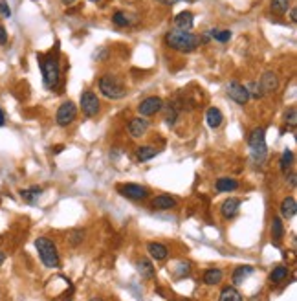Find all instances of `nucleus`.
<instances>
[{
    "label": "nucleus",
    "mask_w": 297,
    "mask_h": 301,
    "mask_svg": "<svg viewBox=\"0 0 297 301\" xmlns=\"http://www.w3.org/2000/svg\"><path fill=\"white\" fill-rule=\"evenodd\" d=\"M282 237H284V226H282L281 218L275 217L273 222H271V239L275 241V243H281Z\"/></svg>",
    "instance_id": "obj_24"
},
{
    "label": "nucleus",
    "mask_w": 297,
    "mask_h": 301,
    "mask_svg": "<svg viewBox=\"0 0 297 301\" xmlns=\"http://www.w3.org/2000/svg\"><path fill=\"white\" fill-rule=\"evenodd\" d=\"M293 164V150L290 149H284L281 155V160H279V166H281V171L282 173H288V169L292 167Z\"/></svg>",
    "instance_id": "obj_28"
},
{
    "label": "nucleus",
    "mask_w": 297,
    "mask_h": 301,
    "mask_svg": "<svg viewBox=\"0 0 297 301\" xmlns=\"http://www.w3.org/2000/svg\"><path fill=\"white\" fill-rule=\"evenodd\" d=\"M63 149H64L63 145H57V147H55V149H53V153H55V155H59V153H61V150H63Z\"/></svg>",
    "instance_id": "obj_43"
},
{
    "label": "nucleus",
    "mask_w": 297,
    "mask_h": 301,
    "mask_svg": "<svg viewBox=\"0 0 297 301\" xmlns=\"http://www.w3.org/2000/svg\"><path fill=\"white\" fill-rule=\"evenodd\" d=\"M6 123V114H4V110L0 109V127Z\"/></svg>",
    "instance_id": "obj_41"
},
{
    "label": "nucleus",
    "mask_w": 297,
    "mask_h": 301,
    "mask_svg": "<svg viewBox=\"0 0 297 301\" xmlns=\"http://www.w3.org/2000/svg\"><path fill=\"white\" fill-rule=\"evenodd\" d=\"M246 89H248V94H250V98L253 96V98L259 99V98H262V96H264V92H262L261 85H259V83H250L248 87H246Z\"/></svg>",
    "instance_id": "obj_33"
},
{
    "label": "nucleus",
    "mask_w": 297,
    "mask_h": 301,
    "mask_svg": "<svg viewBox=\"0 0 297 301\" xmlns=\"http://www.w3.org/2000/svg\"><path fill=\"white\" fill-rule=\"evenodd\" d=\"M222 277H224V274H222L220 268H208L206 274H204V283L206 285H219Z\"/></svg>",
    "instance_id": "obj_21"
},
{
    "label": "nucleus",
    "mask_w": 297,
    "mask_h": 301,
    "mask_svg": "<svg viewBox=\"0 0 297 301\" xmlns=\"http://www.w3.org/2000/svg\"><path fill=\"white\" fill-rule=\"evenodd\" d=\"M90 2H101V0H90Z\"/></svg>",
    "instance_id": "obj_47"
},
{
    "label": "nucleus",
    "mask_w": 297,
    "mask_h": 301,
    "mask_svg": "<svg viewBox=\"0 0 297 301\" xmlns=\"http://www.w3.org/2000/svg\"><path fill=\"white\" fill-rule=\"evenodd\" d=\"M259 85H261V89L264 94H271L279 89V78H277L273 72H266L261 78V83Z\"/></svg>",
    "instance_id": "obj_13"
},
{
    "label": "nucleus",
    "mask_w": 297,
    "mask_h": 301,
    "mask_svg": "<svg viewBox=\"0 0 297 301\" xmlns=\"http://www.w3.org/2000/svg\"><path fill=\"white\" fill-rule=\"evenodd\" d=\"M158 2H162V4H165V6H174V4H178L180 0H158Z\"/></svg>",
    "instance_id": "obj_39"
},
{
    "label": "nucleus",
    "mask_w": 297,
    "mask_h": 301,
    "mask_svg": "<svg viewBox=\"0 0 297 301\" xmlns=\"http://www.w3.org/2000/svg\"><path fill=\"white\" fill-rule=\"evenodd\" d=\"M99 90H101L105 98L109 99H121L127 96V89L123 81L120 78H116V76H110V73L99 79Z\"/></svg>",
    "instance_id": "obj_4"
},
{
    "label": "nucleus",
    "mask_w": 297,
    "mask_h": 301,
    "mask_svg": "<svg viewBox=\"0 0 297 301\" xmlns=\"http://www.w3.org/2000/svg\"><path fill=\"white\" fill-rule=\"evenodd\" d=\"M248 145H250L251 162L255 166H262L268 156V147H266V136L262 127H255L248 136Z\"/></svg>",
    "instance_id": "obj_3"
},
{
    "label": "nucleus",
    "mask_w": 297,
    "mask_h": 301,
    "mask_svg": "<svg viewBox=\"0 0 297 301\" xmlns=\"http://www.w3.org/2000/svg\"><path fill=\"white\" fill-rule=\"evenodd\" d=\"M286 123L290 125V127H295V125H297V109H295V107H292V109H290V112L286 114Z\"/></svg>",
    "instance_id": "obj_35"
},
{
    "label": "nucleus",
    "mask_w": 297,
    "mask_h": 301,
    "mask_svg": "<svg viewBox=\"0 0 297 301\" xmlns=\"http://www.w3.org/2000/svg\"><path fill=\"white\" fill-rule=\"evenodd\" d=\"M162 109H163V101H162V98H158V96L145 98L140 105H138V112H140V116H143V118H147V116H154Z\"/></svg>",
    "instance_id": "obj_8"
},
{
    "label": "nucleus",
    "mask_w": 297,
    "mask_h": 301,
    "mask_svg": "<svg viewBox=\"0 0 297 301\" xmlns=\"http://www.w3.org/2000/svg\"><path fill=\"white\" fill-rule=\"evenodd\" d=\"M41 195H42V187H39V186L28 187V189H22L21 191V198L22 200H26L28 204H33Z\"/></svg>",
    "instance_id": "obj_22"
},
{
    "label": "nucleus",
    "mask_w": 297,
    "mask_h": 301,
    "mask_svg": "<svg viewBox=\"0 0 297 301\" xmlns=\"http://www.w3.org/2000/svg\"><path fill=\"white\" fill-rule=\"evenodd\" d=\"M0 13H2L4 17H11V10L6 0H0Z\"/></svg>",
    "instance_id": "obj_37"
},
{
    "label": "nucleus",
    "mask_w": 297,
    "mask_h": 301,
    "mask_svg": "<svg viewBox=\"0 0 297 301\" xmlns=\"http://www.w3.org/2000/svg\"><path fill=\"white\" fill-rule=\"evenodd\" d=\"M90 301H103V299H97V297H92Z\"/></svg>",
    "instance_id": "obj_46"
},
{
    "label": "nucleus",
    "mask_w": 297,
    "mask_h": 301,
    "mask_svg": "<svg viewBox=\"0 0 297 301\" xmlns=\"http://www.w3.org/2000/svg\"><path fill=\"white\" fill-rule=\"evenodd\" d=\"M176 109L172 107V105H167L165 107V121L169 125H174V121H176Z\"/></svg>",
    "instance_id": "obj_34"
},
{
    "label": "nucleus",
    "mask_w": 297,
    "mask_h": 301,
    "mask_svg": "<svg viewBox=\"0 0 297 301\" xmlns=\"http://www.w3.org/2000/svg\"><path fill=\"white\" fill-rule=\"evenodd\" d=\"M255 272V268L251 265H244V266H239V268H235L233 272V283L235 285H242L251 274Z\"/></svg>",
    "instance_id": "obj_16"
},
{
    "label": "nucleus",
    "mask_w": 297,
    "mask_h": 301,
    "mask_svg": "<svg viewBox=\"0 0 297 301\" xmlns=\"http://www.w3.org/2000/svg\"><path fill=\"white\" fill-rule=\"evenodd\" d=\"M270 10L271 13H275V15H284V13L290 10V0H271Z\"/></svg>",
    "instance_id": "obj_27"
},
{
    "label": "nucleus",
    "mask_w": 297,
    "mask_h": 301,
    "mask_svg": "<svg viewBox=\"0 0 297 301\" xmlns=\"http://www.w3.org/2000/svg\"><path fill=\"white\" fill-rule=\"evenodd\" d=\"M290 184H292V186H295V173H292V175H290Z\"/></svg>",
    "instance_id": "obj_42"
},
{
    "label": "nucleus",
    "mask_w": 297,
    "mask_h": 301,
    "mask_svg": "<svg viewBox=\"0 0 297 301\" xmlns=\"http://www.w3.org/2000/svg\"><path fill=\"white\" fill-rule=\"evenodd\" d=\"M176 206V200L171 195H160L152 200V208L154 209H171Z\"/></svg>",
    "instance_id": "obj_18"
},
{
    "label": "nucleus",
    "mask_w": 297,
    "mask_h": 301,
    "mask_svg": "<svg viewBox=\"0 0 297 301\" xmlns=\"http://www.w3.org/2000/svg\"><path fill=\"white\" fill-rule=\"evenodd\" d=\"M240 209V200L239 198H228V200H224V204H222V208H220V211H222V217L224 218H233L237 213H239Z\"/></svg>",
    "instance_id": "obj_14"
},
{
    "label": "nucleus",
    "mask_w": 297,
    "mask_h": 301,
    "mask_svg": "<svg viewBox=\"0 0 297 301\" xmlns=\"http://www.w3.org/2000/svg\"><path fill=\"white\" fill-rule=\"evenodd\" d=\"M149 130V121L143 118V116H138V118H132L131 123H129V134L132 138H141Z\"/></svg>",
    "instance_id": "obj_11"
},
{
    "label": "nucleus",
    "mask_w": 297,
    "mask_h": 301,
    "mask_svg": "<svg viewBox=\"0 0 297 301\" xmlns=\"http://www.w3.org/2000/svg\"><path fill=\"white\" fill-rule=\"evenodd\" d=\"M99 99L94 92H90V90H84L81 94V110H83L84 116H88V118H94L97 116L99 112Z\"/></svg>",
    "instance_id": "obj_7"
},
{
    "label": "nucleus",
    "mask_w": 297,
    "mask_h": 301,
    "mask_svg": "<svg viewBox=\"0 0 297 301\" xmlns=\"http://www.w3.org/2000/svg\"><path fill=\"white\" fill-rule=\"evenodd\" d=\"M297 211V202L293 197H286L284 200L281 202V215L284 218H292Z\"/></svg>",
    "instance_id": "obj_20"
},
{
    "label": "nucleus",
    "mask_w": 297,
    "mask_h": 301,
    "mask_svg": "<svg viewBox=\"0 0 297 301\" xmlns=\"http://www.w3.org/2000/svg\"><path fill=\"white\" fill-rule=\"evenodd\" d=\"M160 150L156 149V147H152V145H143V147H140L138 149V160L140 162H147V160H151V158H154V156L158 155Z\"/></svg>",
    "instance_id": "obj_25"
},
{
    "label": "nucleus",
    "mask_w": 297,
    "mask_h": 301,
    "mask_svg": "<svg viewBox=\"0 0 297 301\" xmlns=\"http://www.w3.org/2000/svg\"><path fill=\"white\" fill-rule=\"evenodd\" d=\"M209 37H213L215 41L219 42H228L231 39V31L230 30H211L208 31Z\"/></svg>",
    "instance_id": "obj_30"
},
{
    "label": "nucleus",
    "mask_w": 297,
    "mask_h": 301,
    "mask_svg": "<svg viewBox=\"0 0 297 301\" xmlns=\"http://www.w3.org/2000/svg\"><path fill=\"white\" fill-rule=\"evenodd\" d=\"M226 90H228V96H230V99H233L235 103L246 105L248 101H250V94H248V89H246L244 85H240L239 81H231Z\"/></svg>",
    "instance_id": "obj_9"
},
{
    "label": "nucleus",
    "mask_w": 297,
    "mask_h": 301,
    "mask_svg": "<svg viewBox=\"0 0 297 301\" xmlns=\"http://www.w3.org/2000/svg\"><path fill=\"white\" fill-rule=\"evenodd\" d=\"M178 266H180V270L178 272H174V275H176V277H183V275H187L189 274V270H191V268H189V263H183V261H180V263H178Z\"/></svg>",
    "instance_id": "obj_36"
},
{
    "label": "nucleus",
    "mask_w": 297,
    "mask_h": 301,
    "mask_svg": "<svg viewBox=\"0 0 297 301\" xmlns=\"http://www.w3.org/2000/svg\"><path fill=\"white\" fill-rule=\"evenodd\" d=\"M37 252H39V257L44 263V266L48 268H57L59 266V254H57V246L48 239V237H39L35 241Z\"/></svg>",
    "instance_id": "obj_5"
},
{
    "label": "nucleus",
    "mask_w": 297,
    "mask_h": 301,
    "mask_svg": "<svg viewBox=\"0 0 297 301\" xmlns=\"http://www.w3.org/2000/svg\"><path fill=\"white\" fill-rule=\"evenodd\" d=\"M286 275H288V268L284 265H279L271 272V281H273V283H281V281L286 279Z\"/></svg>",
    "instance_id": "obj_31"
},
{
    "label": "nucleus",
    "mask_w": 297,
    "mask_h": 301,
    "mask_svg": "<svg viewBox=\"0 0 297 301\" xmlns=\"http://www.w3.org/2000/svg\"><path fill=\"white\" fill-rule=\"evenodd\" d=\"M290 21H292V22L297 21V11H295V8H293V10L290 11Z\"/></svg>",
    "instance_id": "obj_40"
},
{
    "label": "nucleus",
    "mask_w": 297,
    "mask_h": 301,
    "mask_svg": "<svg viewBox=\"0 0 297 301\" xmlns=\"http://www.w3.org/2000/svg\"><path fill=\"white\" fill-rule=\"evenodd\" d=\"M118 191L127 198H132V200H143V198L149 197V189L143 186H138V184H123V186L118 187Z\"/></svg>",
    "instance_id": "obj_10"
},
{
    "label": "nucleus",
    "mask_w": 297,
    "mask_h": 301,
    "mask_svg": "<svg viewBox=\"0 0 297 301\" xmlns=\"http://www.w3.org/2000/svg\"><path fill=\"white\" fill-rule=\"evenodd\" d=\"M83 237H84V232L81 230H73L68 234V243L72 244V246H77L79 243H83Z\"/></svg>",
    "instance_id": "obj_32"
},
{
    "label": "nucleus",
    "mask_w": 297,
    "mask_h": 301,
    "mask_svg": "<svg viewBox=\"0 0 297 301\" xmlns=\"http://www.w3.org/2000/svg\"><path fill=\"white\" fill-rule=\"evenodd\" d=\"M41 70H42V79H44V87L50 90L57 89L59 79H61V70H59V57L57 52H50L48 55H41Z\"/></svg>",
    "instance_id": "obj_2"
},
{
    "label": "nucleus",
    "mask_w": 297,
    "mask_h": 301,
    "mask_svg": "<svg viewBox=\"0 0 297 301\" xmlns=\"http://www.w3.org/2000/svg\"><path fill=\"white\" fill-rule=\"evenodd\" d=\"M174 26L176 30H182V31H191V28L194 26V15L191 11H182V13H178L174 17Z\"/></svg>",
    "instance_id": "obj_12"
},
{
    "label": "nucleus",
    "mask_w": 297,
    "mask_h": 301,
    "mask_svg": "<svg viewBox=\"0 0 297 301\" xmlns=\"http://www.w3.org/2000/svg\"><path fill=\"white\" fill-rule=\"evenodd\" d=\"M112 22H114L116 26L120 28H125V26H131V17L127 15L125 11H116L114 15H112Z\"/></svg>",
    "instance_id": "obj_29"
},
{
    "label": "nucleus",
    "mask_w": 297,
    "mask_h": 301,
    "mask_svg": "<svg viewBox=\"0 0 297 301\" xmlns=\"http://www.w3.org/2000/svg\"><path fill=\"white\" fill-rule=\"evenodd\" d=\"M206 121H208V125L211 129H219L220 125H222V121H224V116H222V112L217 107H211L206 112Z\"/></svg>",
    "instance_id": "obj_15"
},
{
    "label": "nucleus",
    "mask_w": 297,
    "mask_h": 301,
    "mask_svg": "<svg viewBox=\"0 0 297 301\" xmlns=\"http://www.w3.org/2000/svg\"><path fill=\"white\" fill-rule=\"evenodd\" d=\"M6 42H8V31H6V28L0 24V46H4Z\"/></svg>",
    "instance_id": "obj_38"
},
{
    "label": "nucleus",
    "mask_w": 297,
    "mask_h": 301,
    "mask_svg": "<svg viewBox=\"0 0 297 301\" xmlns=\"http://www.w3.org/2000/svg\"><path fill=\"white\" fill-rule=\"evenodd\" d=\"M147 250H149L152 259H156V261H163L167 257V254H169L167 246H163V244L160 243H149L147 244Z\"/></svg>",
    "instance_id": "obj_17"
},
{
    "label": "nucleus",
    "mask_w": 297,
    "mask_h": 301,
    "mask_svg": "<svg viewBox=\"0 0 297 301\" xmlns=\"http://www.w3.org/2000/svg\"><path fill=\"white\" fill-rule=\"evenodd\" d=\"M239 187V182L235 180V178H219L217 184H215V189L219 193H230L235 191Z\"/></svg>",
    "instance_id": "obj_19"
},
{
    "label": "nucleus",
    "mask_w": 297,
    "mask_h": 301,
    "mask_svg": "<svg viewBox=\"0 0 297 301\" xmlns=\"http://www.w3.org/2000/svg\"><path fill=\"white\" fill-rule=\"evenodd\" d=\"M75 0H63V4H66V6H70V4H73Z\"/></svg>",
    "instance_id": "obj_44"
},
{
    "label": "nucleus",
    "mask_w": 297,
    "mask_h": 301,
    "mask_svg": "<svg viewBox=\"0 0 297 301\" xmlns=\"http://www.w3.org/2000/svg\"><path fill=\"white\" fill-rule=\"evenodd\" d=\"M4 259H6V255L2 254V252H0V265H2V263H4Z\"/></svg>",
    "instance_id": "obj_45"
},
{
    "label": "nucleus",
    "mask_w": 297,
    "mask_h": 301,
    "mask_svg": "<svg viewBox=\"0 0 297 301\" xmlns=\"http://www.w3.org/2000/svg\"><path fill=\"white\" fill-rule=\"evenodd\" d=\"M219 301H242L240 292L233 286H226L224 290L220 292V299Z\"/></svg>",
    "instance_id": "obj_26"
},
{
    "label": "nucleus",
    "mask_w": 297,
    "mask_h": 301,
    "mask_svg": "<svg viewBox=\"0 0 297 301\" xmlns=\"http://www.w3.org/2000/svg\"><path fill=\"white\" fill-rule=\"evenodd\" d=\"M75 118H77V107H75L72 101H64V103L59 107L55 121H57L59 127H68Z\"/></svg>",
    "instance_id": "obj_6"
},
{
    "label": "nucleus",
    "mask_w": 297,
    "mask_h": 301,
    "mask_svg": "<svg viewBox=\"0 0 297 301\" xmlns=\"http://www.w3.org/2000/svg\"><path fill=\"white\" fill-rule=\"evenodd\" d=\"M138 272H140L141 277H145V279H151L154 277V266L149 259H140L138 261Z\"/></svg>",
    "instance_id": "obj_23"
},
{
    "label": "nucleus",
    "mask_w": 297,
    "mask_h": 301,
    "mask_svg": "<svg viewBox=\"0 0 297 301\" xmlns=\"http://www.w3.org/2000/svg\"><path fill=\"white\" fill-rule=\"evenodd\" d=\"M165 42L172 50L176 52H194L200 44V37H196L194 33H189V31H182V30H171L165 33Z\"/></svg>",
    "instance_id": "obj_1"
}]
</instances>
